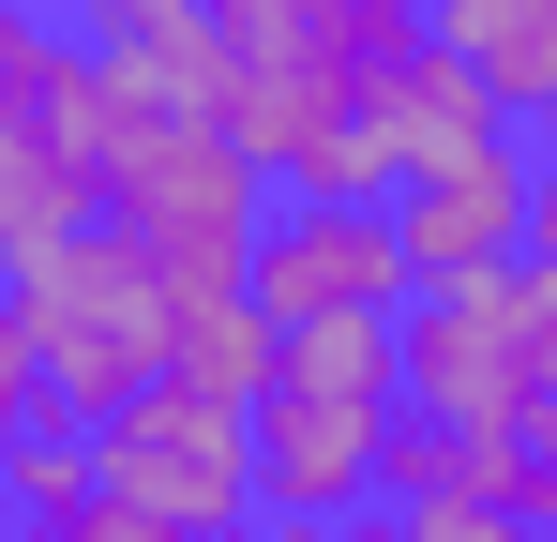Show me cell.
I'll return each instance as SVG.
<instances>
[{"instance_id":"6da1fadb","label":"cell","mask_w":557,"mask_h":542,"mask_svg":"<svg viewBox=\"0 0 557 542\" xmlns=\"http://www.w3.org/2000/svg\"><path fill=\"white\" fill-rule=\"evenodd\" d=\"M422 46V0H211L226 61V136L272 196H376V76Z\"/></svg>"},{"instance_id":"7a4b0ae2","label":"cell","mask_w":557,"mask_h":542,"mask_svg":"<svg viewBox=\"0 0 557 542\" xmlns=\"http://www.w3.org/2000/svg\"><path fill=\"white\" fill-rule=\"evenodd\" d=\"M257 211H272V181H257V151L226 136V106L136 90V76L91 61V226H121L182 301H211V286H242Z\"/></svg>"},{"instance_id":"3957f363","label":"cell","mask_w":557,"mask_h":542,"mask_svg":"<svg viewBox=\"0 0 557 542\" xmlns=\"http://www.w3.org/2000/svg\"><path fill=\"white\" fill-rule=\"evenodd\" d=\"M392 438H407V377H392V317H317V332H272V377L242 407V452H257V513L301 542L362 528L376 482H392Z\"/></svg>"},{"instance_id":"277c9868","label":"cell","mask_w":557,"mask_h":542,"mask_svg":"<svg viewBox=\"0 0 557 542\" xmlns=\"http://www.w3.org/2000/svg\"><path fill=\"white\" fill-rule=\"evenodd\" d=\"M15 317H30V377H46V422H121L166 347H182V286L136 257L121 226H76V242H46V257H15Z\"/></svg>"},{"instance_id":"5b68a950","label":"cell","mask_w":557,"mask_h":542,"mask_svg":"<svg viewBox=\"0 0 557 542\" xmlns=\"http://www.w3.org/2000/svg\"><path fill=\"white\" fill-rule=\"evenodd\" d=\"M91 226V30L0 0V271Z\"/></svg>"},{"instance_id":"8992f818","label":"cell","mask_w":557,"mask_h":542,"mask_svg":"<svg viewBox=\"0 0 557 542\" xmlns=\"http://www.w3.org/2000/svg\"><path fill=\"white\" fill-rule=\"evenodd\" d=\"M91 482L136 497L151 528H242L257 513V452H242V407H211L196 377H151L121 422H91Z\"/></svg>"},{"instance_id":"52a82bcc","label":"cell","mask_w":557,"mask_h":542,"mask_svg":"<svg viewBox=\"0 0 557 542\" xmlns=\"http://www.w3.org/2000/svg\"><path fill=\"white\" fill-rule=\"evenodd\" d=\"M242 301L272 332H317V317H407V242L376 196H272L257 242H242Z\"/></svg>"},{"instance_id":"ba28073f","label":"cell","mask_w":557,"mask_h":542,"mask_svg":"<svg viewBox=\"0 0 557 542\" xmlns=\"http://www.w3.org/2000/svg\"><path fill=\"white\" fill-rule=\"evenodd\" d=\"M528 121L512 136H482V151H453V167H407L376 211H392V242H407V286H482V271L528 257Z\"/></svg>"},{"instance_id":"9c48e42d","label":"cell","mask_w":557,"mask_h":542,"mask_svg":"<svg viewBox=\"0 0 557 542\" xmlns=\"http://www.w3.org/2000/svg\"><path fill=\"white\" fill-rule=\"evenodd\" d=\"M422 30H437L512 121H543V106H557V0H422Z\"/></svg>"},{"instance_id":"30bf717a","label":"cell","mask_w":557,"mask_h":542,"mask_svg":"<svg viewBox=\"0 0 557 542\" xmlns=\"http://www.w3.org/2000/svg\"><path fill=\"white\" fill-rule=\"evenodd\" d=\"M166 377H196L211 407H257V377H272V317H257L242 286L182 301V347H166Z\"/></svg>"},{"instance_id":"8fae6325","label":"cell","mask_w":557,"mask_h":542,"mask_svg":"<svg viewBox=\"0 0 557 542\" xmlns=\"http://www.w3.org/2000/svg\"><path fill=\"white\" fill-rule=\"evenodd\" d=\"M76 497H91V438H76V422H15V438H0V513H15V528H30V513H76Z\"/></svg>"},{"instance_id":"7c38bea8","label":"cell","mask_w":557,"mask_h":542,"mask_svg":"<svg viewBox=\"0 0 557 542\" xmlns=\"http://www.w3.org/2000/svg\"><path fill=\"white\" fill-rule=\"evenodd\" d=\"M15 542H182V528H151L136 497H106V482H91L76 513H30V528H15Z\"/></svg>"},{"instance_id":"4fadbf2b","label":"cell","mask_w":557,"mask_h":542,"mask_svg":"<svg viewBox=\"0 0 557 542\" xmlns=\"http://www.w3.org/2000/svg\"><path fill=\"white\" fill-rule=\"evenodd\" d=\"M46 422V377H30V317H15V271H0V438Z\"/></svg>"},{"instance_id":"5bb4252c","label":"cell","mask_w":557,"mask_h":542,"mask_svg":"<svg viewBox=\"0 0 557 542\" xmlns=\"http://www.w3.org/2000/svg\"><path fill=\"white\" fill-rule=\"evenodd\" d=\"M196 542H301V528H272V513H242V528H196Z\"/></svg>"},{"instance_id":"9a60e30c","label":"cell","mask_w":557,"mask_h":542,"mask_svg":"<svg viewBox=\"0 0 557 542\" xmlns=\"http://www.w3.org/2000/svg\"><path fill=\"white\" fill-rule=\"evenodd\" d=\"M46 15H76V30H106V15H121V0H46Z\"/></svg>"},{"instance_id":"2e32d148","label":"cell","mask_w":557,"mask_h":542,"mask_svg":"<svg viewBox=\"0 0 557 542\" xmlns=\"http://www.w3.org/2000/svg\"><path fill=\"white\" fill-rule=\"evenodd\" d=\"M528 438H543V467H557V407H543V422H528Z\"/></svg>"}]
</instances>
